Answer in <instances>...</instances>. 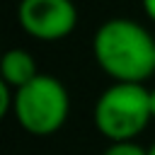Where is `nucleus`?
Wrapping results in <instances>:
<instances>
[{"instance_id":"obj_6","label":"nucleus","mask_w":155,"mask_h":155,"mask_svg":"<svg viewBox=\"0 0 155 155\" xmlns=\"http://www.w3.org/2000/svg\"><path fill=\"white\" fill-rule=\"evenodd\" d=\"M102 155H148V148L138 145L136 140H114L104 148Z\"/></svg>"},{"instance_id":"obj_8","label":"nucleus","mask_w":155,"mask_h":155,"mask_svg":"<svg viewBox=\"0 0 155 155\" xmlns=\"http://www.w3.org/2000/svg\"><path fill=\"white\" fill-rule=\"evenodd\" d=\"M150 111H153V119H155V87L150 90Z\"/></svg>"},{"instance_id":"obj_4","label":"nucleus","mask_w":155,"mask_h":155,"mask_svg":"<svg viewBox=\"0 0 155 155\" xmlns=\"http://www.w3.org/2000/svg\"><path fill=\"white\" fill-rule=\"evenodd\" d=\"M19 27L39 41H61L78 24L73 0H19Z\"/></svg>"},{"instance_id":"obj_7","label":"nucleus","mask_w":155,"mask_h":155,"mask_svg":"<svg viewBox=\"0 0 155 155\" xmlns=\"http://www.w3.org/2000/svg\"><path fill=\"white\" fill-rule=\"evenodd\" d=\"M140 2H143V12L155 22V0H140Z\"/></svg>"},{"instance_id":"obj_3","label":"nucleus","mask_w":155,"mask_h":155,"mask_svg":"<svg viewBox=\"0 0 155 155\" xmlns=\"http://www.w3.org/2000/svg\"><path fill=\"white\" fill-rule=\"evenodd\" d=\"M70 111L65 85L46 73H39L29 85L15 90V119L31 136L56 133Z\"/></svg>"},{"instance_id":"obj_5","label":"nucleus","mask_w":155,"mask_h":155,"mask_svg":"<svg viewBox=\"0 0 155 155\" xmlns=\"http://www.w3.org/2000/svg\"><path fill=\"white\" fill-rule=\"evenodd\" d=\"M39 75V68H36V61L29 51L24 48H10L5 56H2V82H7L10 87L19 90L24 85H29L34 78Z\"/></svg>"},{"instance_id":"obj_9","label":"nucleus","mask_w":155,"mask_h":155,"mask_svg":"<svg viewBox=\"0 0 155 155\" xmlns=\"http://www.w3.org/2000/svg\"><path fill=\"white\" fill-rule=\"evenodd\" d=\"M148 155H155V143H153V145L148 148Z\"/></svg>"},{"instance_id":"obj_2","label":"nucleus","mask_w":155,"mask_h":155,"mask_svg":"<svg viewBox=\"0 0 155 155\" xmlns=\"http://www.w3.org/2000/svg\"><path fill=\"white\" fill-rule=\"evenodd\" d=\"M94 126L109 140H136L153 121L150 90L143 82H111L94 102Z\"/></svg>"},{"instance_id":"obj_1","label":"nucleus","mask_w":155,"mask_h":155,"mask_svg":"<svg viewBox=\"0 0 155 155\" xmlns=\"http://www.w3.org/2000/svg\"><path fill=\"white\" fill-rule=\"evenodd\" d=\"M92 56L114 82H145L155 73V39L128 17H111L97 27Z\"/></svg>"}]
</instances>
